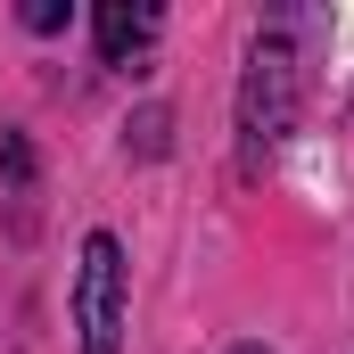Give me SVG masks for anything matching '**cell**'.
Wrapping results in <instances>:
<instances>
[{"label":"cell","instance_id":"1","mask_svg":"<svg viewBox=\"0 0 354 354\" xmlns=\"http://www.w3.org/2000/svg\"><path fill=\"white\" fill-rule=\"evenodd\" d=\"M297 99H305L297 41H288V25H264L248 41V75H239V157H248V174L272 165L280 140L297 132Z\"/></svg>","mask_w":354,"mask_h":354},{"label":"cell","instance_id":"2","mask_svg":"<svg viewBox=\"0 0 354 354\" xmlns=\"http://www.w3.org/2000/svg\"><path fill=\"white\" fill-rule=\"evenodd\" d=\"M124 305H132V264L115 231H91L75 264V346L83 354H124Z\"/></svg>","mask_w":354,"mask_h":354},{"label":"cell","instance_id":"3","mask_svg":"<svg viewBox=\"0 0 354 354\" xmlns=\"http://www.w3.org/2000/svg\"><path fill=\"white\" fill-rule=\"evenodd\" d=\"M91 25H99V58H107V66H124L132 50L157 41V8H149V0H107Z\"/></svg>","mask_w":354,"mask_h":354},{"label":"cell","instance_id":"4","mask_svg":"<svg viewBox=\"0 0 354 354\" xmlns=\"http://www.w3.org/2000/svg\"><path fill=\"white\" fill-rule=\"evenodd\" d=\"M25 25H33V33H58V25H66V0H25Z\"/></svg>","mask_w":354,"mask_h":354},{"label":"cell","instance_id":"5","mask_svg":"<svg viewBox=\"0 0 354 354\" xmlns=\"http://www.w3.org/2000/svg\"><path fill=\"white\" fill-rule=\"evenodd\" d=\"M157 149H165V107H149V115H140V157H157Z\"/></svg>","mask_w":354,"mask_h":354},{"label":"cell","instance_id":"6","mask_svg":"<svg viewBox=\"0 0 354 354\" xmlns=\"http://www.w3.org/2000/svg\"><path fill=\"white\" fill-rule=\"evenodd\" d=\"M231 354H272V346H231Z\"/></svg>","mask_w":354,"mask_h":354}]
</instances>
